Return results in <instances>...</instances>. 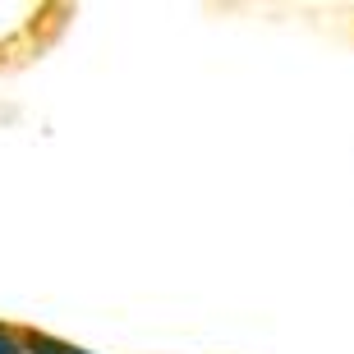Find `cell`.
<instances>
[{
	"mask_svg": "<svg viewBox=\"0 0 354 354\" xmlns=\"http://www.w3.org/2000/svg\"><path fill=\"white\" fill-rule=\"evenodd\" d=\"M24 354H92V350H79V345H69V341H55V336L32 331V336H24Z\"/></svg>",
	"mask_w": 354,
	"mask_h": 354,
	"instance_id": "cell-1",
	"label": "cell"
},
{
	"mask_svg": "<svg viewBox=\"0 0 354 354\" xmlns=\"http://www.w3.org/2000/svg\"><path fill=\"white\" fill-rule=\"evenodd\" d=\"M0 354H24V336L10 327H0Z\"/></svg>",
	"mask_w": 354,
	"mask_h": 354,
	"instance_id": "cell-2",
	"label": "cell"
}]
</instances>
